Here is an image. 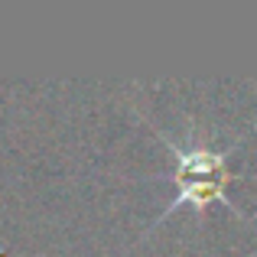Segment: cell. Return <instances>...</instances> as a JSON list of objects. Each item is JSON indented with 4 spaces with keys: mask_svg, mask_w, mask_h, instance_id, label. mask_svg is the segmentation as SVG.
<instances>
[{
    "mask_svg": "<svg viewBox=\"0 0 257 257\" xmlns=\"http://www.w3.org/2000/svg\"><path fill=\"white\" fill-rule=\"evenodd\" d=\"M182 157V173H179V199L173 202V208L179 202H195L205 205L208 199H225V173H221V153H179Z\"/></svg>",
    "mask_w": 257,
    "mask_h": 257,
    "instance_id": "cell-1",
    "label": "cell"
}]
</instances>
